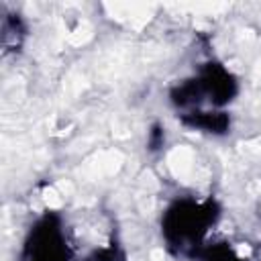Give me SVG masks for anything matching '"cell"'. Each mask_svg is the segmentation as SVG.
<instances>
[{
    "instance_id": "cell-1",
    "label": "cell",
    "mask_w": 261,
    "mask_h": 261,
    "mask_svg": "<svg viewBox=\"0 0 261 261\" xmlns=\"http://www.w3.org/2000/svg\"><path fill=\"white\" fill-rule=\"evenodd\" d=\"M216 214L212 200L202 204L194 200H179L171 204L163 216V237L167 245L179 255H194Z\"/></svg>"
},
{
    "instance_id": "cell-2",
    "label": "cell",
    "mask_w": 261,
    "mask_h": 261,
    "mask_svg": "<svg viewBox=\"0 0 261 261\" xmlns=\"http://www.w3.org/2000/svg\"><path fill=\"white\" fill-rule=\"evenodd\" d=\"M237 94V82L220 63H206L202 71L171 90V102L186 112L200 110L204 102L224 106Z\"/></svg>"
},
{
    "instance_id": "cell-3",
    "label": "cell",
    "mask_w": 261,
    "mask_h": 261,
    "mask_svg": "<svg viewBox=\"0 0 261 261\" xmlns=\"http://www.w3.org/2000/svg\"><path fill=\"white\" fill-rule=\"evenodd\" d=\"M22 261H69L61 222L55 214L41 218L24 243Z\"/></svg>"
},
{
    "instance_id": "cell-4",
    "label": "cell",
    "mask_w": 261,
    "mask_h": 261,
    "mask_svg": "<svg viewBox=\"0 0 261 261\" xmlns=\"http://www.w3.org/2000/svg\"><path fill=\"white\" fill-rule=\"evenodd\" d=\"M184 124L192 126V128H200L206 133H226L230 120L224 112H216V110H192V112H184L181 114Z\"/></svg>"
},
{
    "instance_id": "cell-5",
    "label": "cell",
    "mask_w": 261,
    "mask_h": 261,
    "mask_svg": "<svg viewBox=\"0 0 261 261\" xmlns=\"http://www.w3.org/2000/svg\"><path fill=\"white\" fill-rule=\"evenodd\" d=\"M27 35L24 22L18 14H4L2 16V47L4 51H18L22 45V39Z\"/></svg>"
},
{
    "instance_id": "cell-6",
    "label": "cell",
    "mask_w": 261,
    "mask_h": 261,
    "mask_svg": "<svg viewBox=\"0 0 261 261\" xmlns=\"http://www.w3.org/2000/svg\"><path fill=\"white\" fill-rule=\"evenodd\" d=\"M163 141H165V135H163L161 124H153V128L149 130V141H147L149 149H151V151L161 149V147H163Z\"/></svg>"
},
{
    "instance_id": "cell-7",
    "label": "cell",
    "mask_w": 261,
    "mask_h": 261,
    "mask_svg": "<svg viewBox=\"0 0 261 261\" xmlns=\"http://www.w3.org/2000/svg\"><path fill=\"white\" fill-rule=\"evenodd\" d=\"M214 261H239V259L230 257V251H222L220 257H214Z\"/></svg>"
}]
</instances>
